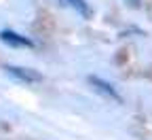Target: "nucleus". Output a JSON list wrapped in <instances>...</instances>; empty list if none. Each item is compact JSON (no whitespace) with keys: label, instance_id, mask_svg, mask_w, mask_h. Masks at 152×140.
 <instances>
[{"label":"nucleus","instance_id":"1","mask_svg":"<svg viewBox=\"0 0 152 140\" xmlns=\"http://www.w3.org/2000/svg\"><path fill=\"white\" fill-rule=\"evenodd\" d=\"M7 74H11L13 79H17V81H21V83H38V81H42V74L40 72H36L32 68H23V66H4Z\"/></svg>","mask_w":152,"mask_h":140},{"label":"nucleus","instance_id":"2","mask_svg":"<svg viewBox=\"0 0 152 140\" xmlns=\"http://www.w3.org/2000/svg\"><path fill=\"white\" fill-rule=\"evenodd\" d=\"M89 83L93 85V89L97 91V93H102V96H106V98H110V100H114V102H121V96H118V91L114 89L108 81H104V79H99V76H89Z\"/></svg>","mask_w":152,"mask_h":140},{"label":"nucleus","instance_id":"3","mask_svg":"<svg viewBox=\"0 0 152 140\" xmlns=\"http://www.w3.org/2000/svg\"><path fill=\"white\" fill-rule=\"evenodd\" d=\"M0 41H2L4 45H9V47H34V43L30 41V38L17 34L13 30H2L0 32Z\"/></svg>","mask_w":152,"mask_h":140},{"label":"nucleus","instance_id":"4","mask_svg":"<svg viewBox=\"0 0 152 140\" xmlns=\"http://www.w3.org/2000/svg\"><path fill=\"white\" fill-rule=\"evenodd\" d=\"M59 2H61L64 7H68V9H72V11H76L80 17H85V19H91V15H93L91 7L87 4V0H59Z\"/></svg>","mask_w":152,"mask_h":140},{"label":"nucleus","instance_id":"5","mask_svg":"<svg viewBox=\"0 0 152 140\" xmlns=\"http://www.w3.org/2000/svg\"><path fill=\"white\" fill-rule=\"evenodd\" d=\"M125 2H127L129 7H137V4H140V0H125Z\"/></svg>","mask_w":152,"mask_h":140}]
</instances>
